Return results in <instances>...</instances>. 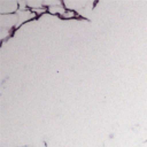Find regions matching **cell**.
<instances>
[]
</instances>
